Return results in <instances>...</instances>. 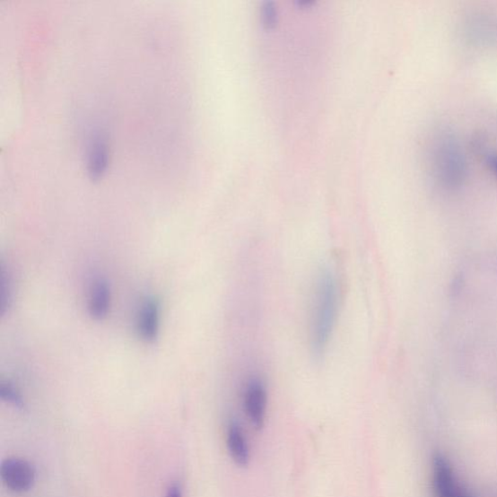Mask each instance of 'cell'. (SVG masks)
Instances as JSON below:
<instances>
[{
  "mask_svg": "<svg viewBox=\"0 0 497 497\" xmlns=\"http://www.w3.org/2000/svg\"><path fill=\"white\" fill-rule=\"evenodd\" d=\"M167 497H183L182 489L179 484H172L167 493Z\"/></svg>",
  "mask_w": 497,
  "mask_h": 497,
  "instance_id": "obj_12",
  "label": "cell"
},
{
  "mask_svg": "<svg viewBox=\"0 0 497 497\" xmlns=\"http://www.w3.org/2000/svg\"><path fill=\"white\" fill-rule=\"evenodd\" d=\"M430 156L435 183L451 191L465 184L467 161L454 135L449 132L438 134L432 141Z\"/></svg>",
  "mask_w": 497,
  "mask_h": 497,
  "instance_id": "obj_2",
  "label": "cell"
},
{
  "mask_svg": "<svg viewBox=\"0 0 497 497\" xmlns=\"http://www.w3.org/2000/svg\"><path fill=\"white\" fill-rule=\"evenodd\" d=\"M338 287L334 272L322 268L315 277L310 301V343L315 359L324 356L336 327Z\"/></svg>",
  "mask_w": 497,
  "mask_h": 497,
  "instance_id": "obj_1",
  "label": "cell"
},
{
  "mask_svg": "<svg viewBox=\"0 0 497 497\" xmlns=\"http://www.w3.org/2000/svg\"><path fill=\"white\" fill-rule=\"evenodd\" d=\"M432 484L437 497H472L470 492L461 484L452 465L442 454L432 458Z\"/></svg>",
  "mask_w": 497,
  "mask_h": 497,
  "instance_id": "obj_3",
  "label": "cell"
},
{
  "mask_svg": "<svg viewBox=\"0 0 497 497\" xmlns=\"http://www.w3.org/2000/svg\"><path fill=\"white\" fill-rule=\"evenodd\" d=\"M227 446L236 466L247 467L250 464V448H248L246 434L238 423L232 422L228 427Z\"/></svg>",
  "mask_w": 497,
  "mask_h": 497,
  "instance_id": "obj_8",
  "label": "cell"
},
{
  "mask_svg": "<svg viewBox=\"0 0 497 497\" xmlns=\"http://www.w3.org/2000/svg\"><path fill=\"white\" fill-rule=\"evenodd\" d=\"M112 293L109 283L103 278H98L92 283L88 311L94 321L101 322L109 317L111 309Z\"/></svg>",
  "mask_w": 497,
  "mask_h": 497,
  "instance_id": "obj_7",
  "label": "cell"
},
{
  "mask_svg": "<svg viewBox=\"0 0 497 497\" xmlns=\"http://www.w3.org/2000/svg\"><path fill=\"white\" fill-rule=\"evenodd\" d=\"M267 399L266 387L262 379L252 377L245 386L243 405L248 422L257 431L265 427Z\"/></svg>",
  "mask_w": 497,
  "mask_h": 497,
  "instance_id": "obj_4",
  "label": "cell"
},
{
  "mask_svg": "<svg viewBox=\"0 0 497 497\" xmlns=\"http://www.w3.org/2000/svg\"><path fill=\"white\" fill-rule=\"evenodd\" d=\"M2 314L4 316L9 310L12 303V292L10 287L9 279H7L4 268H3V278H2Z\"/></svg>",
  "mask_w": 497,
  "mask_h": 497,
  "instance_id": "obj_11",
  "label": "cell"
},
{
  "mask_svg": "<svg viewBox=\"0 0 497 497\" xmlns=\"http://www.w3.org/2000/svg\"><path fill=\"white\" fill-rule=\"evenodd\" d=\"M488 163L490 165L491 170L497 176V155L488 156Z\"/></svg>",
  "mask_w": 497,
  "mask_h": 497,
  "instance_id": "obj_13",
  "label": "cell"
},
{
  "mask_svg": "<svg viewBox=\"0 0 497 497\" xmlns=\"http://www.w3.org/2000/svg\"><path fill=\"white\" fill-rule=\"evenodd\" d=\"M0 398L17 409L22 410L26 407L25 399H23L19 388L9 381H3L0 384Z\"/></svg>",
  "mask_w": 497,
  "mask_h": 497,
  "instance_id": "obj_9",
  "label": "cell"
},
{
  "mask_svg": "<svg viewBox=\"0 0 497 497\" xmlns=\"http://www.w3.org/2000/svg\"><path fill=\"white\" fill-rule=\"evenodd\" d=\"M260 16H262L263 25L266 29H272L276 26L278 22V8L274 2H266L260 8Z\"/></svg>",
  "mask_w": 497,
  "mask_h": 497,
  "instance_id": "obj_10",
  "label": "cell"
},
{
  "mask_svg": "<svg viewBox=\"0 0 497 497\" xmlns=\"http://www.w3.org/2000/svg\"><path fill=\"white\" fill-rule=\"evenodd\" d=\"M161 304L157 299H147L140 307L137 317L139 337L149 344L155 343L160 335Z\"/></svg>",
  "mask_w": 497,
  "mask_h": 497,
  "instance_id": "obj_6",
  "label": "cell"
},
{
  "mask_svg": "<svg viewBox=\"0 0 497 497\" xmlns=\"http://www.w3.org/2000/svg\"><path fill=\"white\" fill-rule=\"evenodd\" d=\"M0 476L5 486L12 492L22 493L32 489L35 482V470L29 461L10 458L3 461Z\"/></svg>",
  "mask_w": 497,
  "mask_h": 497,
  "instance_id": "obj_5",
  "label": "cell"
}]
</instances>
